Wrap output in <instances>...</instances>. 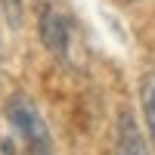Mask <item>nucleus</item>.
Returning a JSON list of instances; mask_svg holds the SVG:
<instances>
[{"label":"nucleus","instance_id":"nucleus-1","mask_svg":"<svg viewBox=\"0 0 155 155\" xmlns=\"http://www.w3.org/2000/svg\"><path fill=\"white\" fill-rule=\"evenodd\" d=\"M6 118L12 124V130L19 134V140L25 143V155H53V140H50V130H47V121L41 118L37 106L16 93L6 106Z\"/></svg>","mask_w":155,"mask_h":155},{"label":"nucleus","instance_id":"nucleus-2","mask_svg":"<svg viewBox=\"0 0 155 155\" xmlns=\"http://www.w3.org/2000/svg\"><path fill=\"white\" fill-rule=\"evenodd\" d=\"M41 37L53 56H65L68 53V19L59 16L56 9H47L41 16Z\"/></svg>","mask_w":155,"mask_h":155},{"label":"nucleus","instance_id":"nucleus-3","mask_svg":"<svg viewBox=\"0 0 155 155\" xmlns=\"http://www.w3.org/2000/svg\"><path fill=\"white\" fill-rule=\"evenodd\" d=\"M118 155H152L143 140V130L130 118V112H124L118 121Z\"/></svg>","mask_w":155,"mask_h":155},{"label":"nucleus","instance_id":"nucleus-4","mask_svg":"<svg viewBox=\"0 0 155 155\" xmlns=\"http://www.w3.org/2000/svg\"><path fill=\"white\" fill-rule=\"evenodd\" d=\"M140 102H143V121H146V130L155 143V68L143 78V87H140Z\"/></svg>","mask_w":155,"mask_h":155},{"label":"nucleus","instance_id":"nucleus-5","mask_svg":"<svg viewBox=\"0 0 155 155\" xmlns=\"http://www.w3.org/2000/svg\"><path fill=\"white\" fill-rule=\"evenodd\" d=\"M0 12L9 28H22L25 22V0H0Z\"/></svg>","mask_w":155,"mask_h":155},{"label":"nucleus","instance_id":"nucleus-6","mask_svg":"<svg viewBox=\"0 0 155 155\" xmlns=\"http://www.w3.org/2000/svg\"><path fill=\"white\" fill-rule=\"evenodd\" d=\"M0 68H3V41H0Z\"/></svg>","mask_w":155,"mask_h":155}]
</instances>
